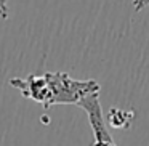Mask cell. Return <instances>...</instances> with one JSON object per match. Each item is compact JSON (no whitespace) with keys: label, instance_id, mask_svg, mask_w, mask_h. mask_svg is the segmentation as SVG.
Instances as JSON below:
<instances>
[{"label":"cell","instance_id":"7a4b0ae2","mask_svg":"<svg viewBox=\"0 0 149 146\" xmlns=\"http://www.w3.org/2000/svg\"><path fill=\"white\" fill-rule=\"evenodd\" d=\"M77 106H80L88 116V122H90L91 132H93L95 136V141L91 146H117L106 127V120H104L103 109H101V103H100V93L87 96Z\"/></svg>","mask_w":149,"mask_h":146},{"label":"cell","instance_id":"3957f363","mask_svg":"<svg viewBox=\"0 0 149 146\" xmlns=\"http://www.w3.org/2000/svg\"><path fill=\"white\" fill-rule=\"evenodd\" d=\"M133 117H135L133 111H122L117 109V108H112L109 111V116H107V122L114 129H128Z\"/></svg>","mask_w":149,"mask_h":146},{"label":"cell","instance_id":"6da1fadb","mask_svg":"<svg viewBox=\"0 0 149 146\" xmlns=\"http://www.w3.org/2000/svg\"><path fill=\"white\" fill-rule=\"evenodd\" d=\"M48 84L50 101L48 108L55 104H79L82 100L100 93L101 87L96 80H77L66 72H43Z\"/></svg>","mask_w":149,"mask_h":146},{"label":"cell","instance_id":"5b68a950","mask_svg":"<svg viewBox=\"0 0 149 146\" xmlns=\"http://www.w3.org/2000/svg\"><path fill=\"white\" fill-rule=\"evenodd\" d=\"M0 18H2V20H7V18H8V5H7V0H0Z\"/></svg>","mask_w":149,"mask_h":146},{"label":"cell","instance_id":"277c9868","mask_svg":"<svg viewBox=\"0 0 149 146\" xmlns=\"http://www.w3.org/2000/svg\"><path fill=\"white\" fill-rule=\"evenodd\" d=\"M146 7H149V0H133V8H135V11H141Z\"/></svg>","mask_w":149,"mask_h":146}]
</instances>
